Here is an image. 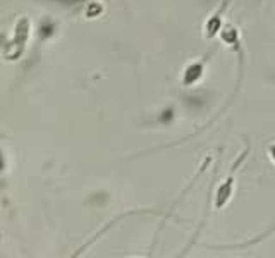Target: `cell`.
<instances>
[{"label":"cell","instance_id":"1","mask_svg":"<svg viewBox=\"0 0 275 258\" xmlns=\"http://www.w3.org/2000/svg\"><path fill=\"white\" fill-rule=\"evenodd\" d=\"M203 76V64H193L189 65L186 69V73H184V78H182V83L186 84V86H191L196 81H200V78Z\"/></svg>","mask_w":275,"mask_h":258}]
</instances>
